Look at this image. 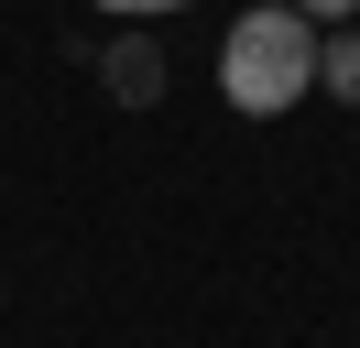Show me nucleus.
I'll use <instances>...</instances> for the list:
<instances>
[{
  "label": "nucleus",
  "instance_id": "1",
  "mask_svg": "<svg viewBox=\"0 0 360 348\" xmlns=\"http://www.w3.org/2000/svg\"><path fill=\"white\" fill-rule=\"evenodd\" d=\"M219 98L240 109V120H284L295 98H316V22L295 11V0L229 22V44H219Z\"/></svg>",
  "mask_w": 360,
  "mask_h": 348
},
{
  "label": "nucleus",
  "instance_id": "2",
  "mask_svg": "<svg viewBox=\"0 0 360 348\" xmlns=\"http://www.w3.org/2000/svg\"><path fill=\"white\" fill-rule=\"evenodd\" d=\"M98 87H110L120 109H153V98H164V44L142 33V22H120V44L98 55Z\"/></svg>",
  "mask_w": 360,
  "mask_h": 348
},
{
  "label": "nucleus",
  "instance_id": "3",
  "mask_svg": "<svg viewBox=\"0 0 360 348\" xmlns=\"http://www.w3.org/2000/svg\"><path fill=\"white\" fill-rule=\"evenodd\" d=\"M316 87H328L338 109H360V22H338V33H316Z\"/></svg>",
  "mask_w": 360,
  "mask_h": 348
},
{
  "label": "nucleus",
  "instance_id": "4",
  "mask_svg": "<svg viewBox=\"0 0 360 348\" xmlns=\"http://www.w3.org/2000/svg\"><path fill=\"white\" fill-rule=\"evenodd\" d=\"M295 11H306L316 33H338V22H360V0H295Z\"/></svg>",
  "mask_w": 360,
  "mask_h": 348
},
{
  "label": "nucleus",
  "instance_id": "5",
  "mask_svg": "<svg viewBox=\"0 0 360 348\" xmlns=\"http://www.w3.org/2000/svg\"><path fill=\"white\" fill-rule=\"evenodd\" d=\"M110 22H153V11H186V0H98Z\"/></svg>",
  "mask_w": 360,
  "mask_h": 348
},
{
  "label": "nucleus",
  "instance_id": "6",
  "mask_svg": "<svg viewBox=\"0 0 360 348\" xmlns=\"http://www.w3.org/2000/svg\"><path fill=\"white\" fill-rule=\"evenodd\" d=\"M0 304H11V283H0Z\"/></svg>",
  "mask_w": 360,
  "mask_h": 348
}]
</instances>
